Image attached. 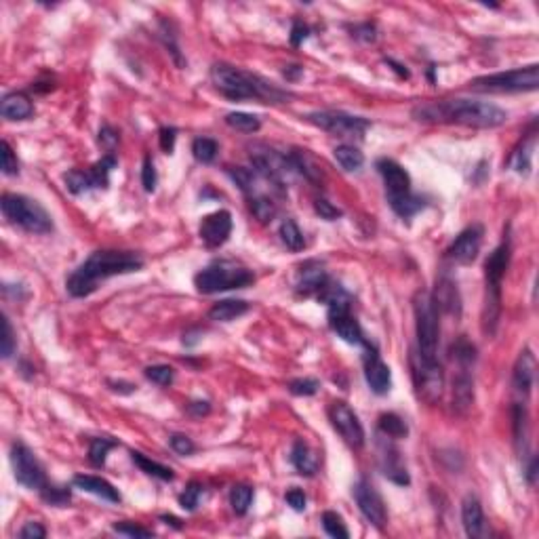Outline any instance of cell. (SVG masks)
I'll list each match as a JSON object with an SVG mask.
<instances>
[{"mask_svg": "<svg viewBox=\"0 0 539 539\" xmlns=\"http://www.w3.org/2000/svg\"><path fill=\"white\" fill-rule=\"evenodd\" d=\"M255 280L253 272L236 262L230 260H219L209 264L194 276V284L200 293L213 295L219 291H230V289H243Z\"/></svg>", "mask_w": 539, "mask_h": 539, "instance_id": "cell-5", "label": "cell"}, {"mask_svg": "<svg viewBox=\"0 0 539 539\" xmlns=\"http://www.w3.org/2000/svg\"><path fill=\"white\" fill-rule=\"evenodd\" d=\"M74 487L87 491V493H93L106 502H112V504H119L121 502V493L119 489H114L112 483H108L106 478H99V476H91V474H78L74 476Z\"/></svg>", "mask_w": 539, "mask_h": 539, "instance_id": "cell-24", "label": "cell"}, {"mask_svg": "<svg viewBox=\"0 0 539 539\" xmlns=\"http://www.w3.org/2000/svg\"><path fill=\"white\" fill-rule=\"evenodd\" d=\"M413 314H415L417 350H419L421 356L436 361L438 339H440V325H438V310H436L434 299L428 291L419 289L413 295Z\"/></svg>", "mask_w": 539, "mask_h": 539, "instance_id": "cell-6", "label": "cell"}, {"mask_svg": "<svg viewBox=\"0 0 539 539\" xmlns=\"http://www.w3.org/2000/svg\"><path fill=\"white\" fill-rule=\"evenodd\" d=\"M451 356H453V361L459 363V367H466V369H468V367L474 363V358H476V348H474L468 339L459 337L457 344H453Z\"/></svg>", "mask_w": 539, "mask_h": 539, "instance_id": "cell-41", "label": "cell"}, {"mask_svg": "<svg viewBox=\"0 0 539 539\" xmlns=\"http://www.w3.org/2000/svg\"><path fill=\"white\" fill-rule=\"evenodd\" d=\"M329 327L333 329V333L344 339L346 344L352 346H365V333L361 322L352 316V312H337V314H329Z\"/></svg>", "mask_w": 539, "mask_h": 539, "instance_id": "cell-19", "label": "cell"}, {"mask_svg": "<svg viewBox=\"0 0 539 539\" xmlns=\"http://www.w3.org/2000/svg\"><path fill=\"white\" fill-rule=\"evenodd\" d=\"M377 171H380L382 177H384L388 200H390V198H401V196L411 194V177H408V173L404 171L396 160L382 158V160L377 162Z\"/></svg>", "mask_w": 539, "mask_h": 539, "instance_id": "cell-17", "label": "cell"}, {"mask_svg": "<svg viewBox=\"0 0 539 539\" xmlns=\"http://www.w3.org/2000/svg\"><path fill=\"white\" fill-rule=\"evenodd\" d=\"M472 403H474V380L468 373V369L461 367V371L453 380V408L464 415L468 413Z\"/></svg>", "mask_w": 539, "mask_h": 539, "instance_id": "cell-27", "label": "cell"}, {"mask_svg": "<svg viewBox=\"0 0 539 539\" xmlns=\"http://www.w3.org/2000/svg\"><path fill=\"white\" fill-rule=\"evenodd\" d=\"M21 539H42L47 538V529L40 523H25L23 529L19 531Z\"/></svg>", "mask_w": 539, "mask_h": 539, "instance_id": "cell-55", "label": "cell"}, {"mask_svg": "<svg viewBox=\"0 0 539 539\" xmlns=\"http://www.w3.org/2000/svg\"><path fill=\"white\" fill-rule=\"evenodd\" d=\"M333 158H335L337 164H339L344 171H348V173H354V171H358V169L365 164L363 152H361L358 147H354V145H348V143L337 145V147L333 150Z\"/></svg>", "mask_w": 539, "mask_h": 539, "instance_id": "cell-29", "label": "cell"}, {"mask_svg": "<svg viewBox=\"0 0 539 539\" xmlns=\"http://www.w3.org/2000/svg\"><path fill=\"white\" fill-rule=\"evenodd\" d=\"M388 202H390L392 211H394L399 217H403V219H411L413 215H417V213L425 207L423 198L415 196L413 192L406 194V196H401V198H390Z\"/></svg>", "mask_w": 539, "mask_h": 539, "instance_id": "cell-32", "label": "cell"}, {"mask_svg": "<svg viewBox=\"0 0 539 539\" xmlns=\"http://www.w3.org/2000/svg\"><path fill=\"white\" fill-rule=\"evenodd\" d=\"M531 150H533V137L529 139V143H523V147L514 154L512 162H514V169L519 173H527L529 166H531Z\"/></svg>", "mask_w": 539, "mask_h": 539, "instance_id": "cell-49", "label": "cell"}, {"mask_svg": "<svg viewBox=\"0 0 539 539\" xmlns=\"http://www.w3.org/2000/svg\"><path fill=\"white\" fill-rule=\"evenodd\" d=\"M408 363L417 396L428 404L438 403L444 392V373L438 361L421 356L419 350H411Z\"/></svg>", "mask_w": 539, "mask_h": 539, "instance_id": "cell-9", "label": "cell"}, {"mask_svg": "<svg viewBox=\"0 0 539 539\" xmlns=\"http://www.w3.org/2000/svg\"><path fill=\"white\" fill-rule=\"evenodd\" d=\"M211 83L230 99H260L262 104H282L289 99V93L276 85L230 63H215L211 68Z\"/></svg>", "mask_w": 539, "mask_h": 539, "instance_id": "cell-3", "label": "cell"}, {"mask_svg": "<svg viewBox=\"0 0 539 539\" xmlns=\"http://www.w3.org/2000/svg\"><path fill=\"white\" fill-rule=\"evenodd\" d=\"M15 352V333L11 327V320L4 316L2 318V344H0V354L2 358H11Z\"/></svg>", "mask_w": 539, "mask_h": 539, "instance_id": "cell-46", "label": "cell"}, {"mask_svg": "<svg viewBox=\"0 0 539 539\" xmlns=\"http://www.w3.org/2000/svg\"><path fill=\"white\" fill-rule=\"evenodd\" d=\"M198 234H200V241L211 249L226 245L230 234H232V215H230V211H215V213L207 215L200 222Z\"/></svg>", "mask_w": 539, "mask_h": 539, "instance_id": "cell-16", "label": "cell"}, {"mask_svg": "<svg viewBox=\"0 0 539 539\" xmlns=\"http://www.w3.org/2000/svg\"><path fill=\"white\" fill-rule=\"evenodd\" d=\"M249 205H251L253 215H255L262 224H268V222H272V217L276 215V205L272 202V198H268V196L253 194Z\"/></svg>", "mask_w": 539, "mask_h": 539, "instance_id": "cell-40", "label": "cell"}, {"mask_svg": "<svg viewBox=\"0 0 539 539\" xmlns=\"http://www.w3.org/2000/svg\"><path fill=\"white\" fill-rule=\"evenodd\" d=\"M535 371H538V363L535 356L531 352V348H525L514 365V373H512V386L519 394L529 396L535 384Z\"/></svg>", "mask_w": 539, "mask_h": 539, "instance_id": "cell-18", "label": "cell"}, {"mask_svg": "<svg viewBox=\"0 0 539 539\" xmlns=\"http://www.w3.org/2000/svg\"><path fill=\"white\" fill-rule=\"evenodd\" d=\"M301 72H303V70H301L299 66H295V70H289V72H284V74H286L289 78H297V76H299Z\"/></svg>", "mask_w": 539, "mask_h": 539, "instance_id": "cell-63", "label": "cell"}, {"mask_svg": "<svg viewBox=\"0 0 539 539\" xmlns=\"http://www.w3.org/2000/svg\"><path fill=\"white\" fill-rule=\"evenodd\" d=\"M291 464L301 476H314L318 472V455L312 451V447L303 440L297 438L291 447Z\"/></svg>", "mask_w": 539, "mask_h": 539, "instance_id": "cell-25", "label": "cell"}, {"mask_svg": "<svg viewBox=\"0 0 539 539\" xmlns=\"http://www.w3.org/2000/svg\"><path fill=\"white\" fill-rule=\"evenodd\" d=\"M510 266V243H502L485 264V305H483V333L495 335L502 314V280Z\"/></svg>", "mask_w": 539, "mask_h": 539, "instance_id": "cell-4", "label": "cell"}, {"mask_svg": "<svg viewBox=\"0 0 539 539\" xmlns=\"http://www.w3.org/2000/svg\"><path fill=\"white\" fill-rule=\"evenodd\" d=\"M0 114L6 121H28L34 114V106L23 93H8L0 102Z\"/></svg>", "mask_w": 539, "mask_h": 539, "instance_id": "cell-26", "label": "cell"}, {"mask_svg": "<svg viewBox=\"0 0 539 539\" xmlns=\"http://www.w3.org/2000/svg\"><path fill=\"white\" fill-rule=\"evenodd\" d=\"M352 493H354V499H356V504H358L361 514H363L373 527L384 529L386 523H388V512H386L384 499H382V495L377 493V489H375L369 480L361 478V480L354 485Z\"/></svg>", "mask_w": 539, "mask_h": 539, "instance_id": "cell-12", "label": "cell"}, {"mask_svg": "<svg viewBox=\"0 0 539 539\" xmlns=\"http://www.w3.org/2000/svg\"><path fill=\"white\" fill-rule=\"evenodd\" d=\"M280 241L286 245V249L291 251H301L305 247V241H303V234L299 230V226L293 222V219H284L280 224Z\"/></svg>", "mask_w": 539, "mask_h": 539, "instance_id": "cell-35", "label": "cell"}, {"mask_svg": "<svg viewBox=\"0 0 539 539\" xmlns=\"http://www.w3.org/2000/svg\"><path fill=\"white\" fill-rule=\"evenodd\" d=\"M322 529L327 531V535H331V538L335 539L350 538V531L346 529L344 519H341L337 512H331V510H327V512L322 514Z\"/></svg>", "mask_w": 539, "mask_h": 539, "instance_id": "cell-39", "label": "cell"}, {"mask_svg": "<svg viewBox=\"0 0 539 539\" xmlns=\"http://www.w3.org/2000/svg\"><path fill=\"white\" fill-rule=\"evenodd\" d=\"M217 152H219V145H217V141L215 139H211V137H196L194 139V143H192V154H194V158L198 160V162H213L215 160V156H217Z\"/></svg>", "mask_w": 539, "mask_h": 539, "instance_id": "cell-36", "label": "cell"}, {"mask_svg": "<svg viewBox=\"0 0 539 539\" xmlns=\"http://www.w3.org/2000/svg\"><path fill=\"white\" fill-rule=\"evenodd\" d=\"M169 444L175 453L179 455H192L196 451V444L192 442V438H188L186 434H171Z\"/></svg>", "mask_w": 539, "mask_h": 539, "instance_id": "cell-50", "label": "cell"}, {"mask_svg": "<svg viewBox=\"0 0 539 539\" xmlns=\"http://www.w3.org/2000/svg\"><path fill=\"white\" fill-rule=\"evenodd\" d=\"M525 476H527V483H529V485H535V476H538V457H531Z\"/></svg>", "mask_w": 539, "mask_h": 539, "instance_id": "cell-61", "label": "cell"}, {"mask_svg": "<svg viewBox=\"0 0 539 539\" xmlns=\"http://www.w3.org/2000/svg\"><path fill=\"white\" fill-rule=\"evenodd\" d=\"M175 139H177V131H175L173 127H162V129H160V147H162L166 154H173Z\"/></svg>", "mask_w": 539, "mask_h": 539, "instance_id": "cell-57", "label": "cell"}, {"mask_svg": "<svg viewBox=\"0 0 539 539\" xmlns=\"http://www.w3.org/2000/svg\"><path fill=\"white\" fill-rule=\"evenodd\" d=\"M329 280L327 272L322 270L320 264L310 262L305 266H301L297 274V293L308 297V295H318V291L325 286V282Z\"/></svg>", "mask_w": 539, "mask_h": 539, "instance_id": "cell-23", "label": "cell"}, {"mask_svg": "<svg viewBox=\"0 0 539 539\" xmlns=\"http://www.w3.org/2000/svg\"><path fill=\"white\" fill-rule=\"evenodd\" d=\"M116 442L114 440H108V438H93L91 440V447H89V459L93 466H104L106 464V457L110 453V449H114Z\"/></svg>", "mask_w": 539, "mask_h": 539, "instance_id": "cell-42", "label": "cell"}, {"mask_svg": "<svg viewBox=\"0 0 539 539\" xmlns=\"http://www.w3.org/2000/svg\"><path fill=\"white\" fill-rule=\"evenodd\" d=\"M320 384L312 377H303V380H293L289 384V392L295 396H314L318 392Z\"/></svg>", "mask_w": 539, "mask_h": 539, "instance_id": "cell-45", "label": "cell"}, {"mask_svg": "<svg viewBox=\"0 0 539 539\" xmlns=\"http://www.w3.org/2000/svg\"><path fill=\"white\" fill-rule=\"evenodd\" d=\"M40 493H42V499L49 502L51 506H66V504L70 502V491H68V489H61V487L47 485Z\"/></svg>", "mask_w": 539, "mask_h": 539, "instance_id": "cell-47", "label": "cell"}, {"mask_svg": "<svg viewBox=\"0 0 539 539\" xmlns=\"http://www.w3.org/2000/svg\"><path fill=\"white\" fill-rule=\"evenodd\" d=\"M483 236H485V230L483 226L474 224L470 228H466L453 243L451 247L447 249V258L459 266H470L478 253H480V247H483Z\"/></svg>", "mask_w": 539, "mask_h": 539, "instance_id": "cell-15", "label": "cell"}, {"mask_svg": "<svg viewBox=\"0 0 539 539\" xmlns=\"http://www.w3.org/2000/svg\"><path fill=\"white\" fill-rule=\"evenodd\" d=\"M202 493H205V487H202L200 483L192 480V483L186 487V491L179 495V506H181L186 512H194L196 506H198V502H200V497H202Z\"/></svg>", "mask_w": 539, "mask_h": 539, "instance_id": "cell-43", "label": "cell"}, {"mask_svg": "<svg viewBox=\"0 0 539 539\" xmlns=\"http://www.w3.org/2000/svg\"><path fill=\"white\" fill-rule=\"evenodd\" d=\"M209 411H211V404L207 403V401H194V403L188 404V413L194 415V417H202Z\"/></svg>", "mask_w": 539, "mask_h": 539, "instance_id": "cell-59", "label": "cell"}, {"mask_svg": "<svg viewBox=\"0 0 539 539\" xmlns=\"http://www.w3.org/2000/svg\"><path fill=\"white\" fill-rule=\"evenodd\" d=\"M143 268V258L131 253V251H95L91 258L74 270L66 282V289L72 297H87L93 291H97L99 282L121 276V274H131Z\"/></svg>", "mask_w": 539, "mask_h": 539, "instance_id": "cell-2", "label": "cell"}, {"mask_svg": "<svg viewBox=\"0 0 539 539\" xmlns=\"http://www.w3.org/2000/svg\"><path fill=\"white\" fill-rule=\"evenodd\" d=\"M160 521H164V525H171V527H175V529H181V525H179V521H177L175 516H160Z\"/></svg>", "mask_w": 539, "mask_h": 539, "instance_id": "cell-62", "label": "cell"}, {"mask_svg": "<svg viewBox=\"0 0 539 539\" xmlns=\"http://www.w3.org/2000/svg\"><path fill=\"white\" fill-rule=\"evenodd\" d=\"M145 377H147L152 384L164 388V386H171V384H173L175 371H173V367H169V365H152V367L145 369Z\"/></svg>", "mask_w": 539, "mask_h": 539, "instance_id": "cell-44", "label": "cell"}, {"mask_svg": "<svg viewBox=\"0 0 539 539\" xmlns=\"http://www.w3.org/2000/svg\"><path fill=\"white\" fill-rule=\"evenodd\" d=\"M329 417L333 428L339 432V436L352 447V449H361L365 444V428L358 421L356 413L346 403H333L329 408Z\"/></svg>", "mask_w": 539, "mask_h": 539, "instance_id": "cell-13", "label": "cell"}, {"mask_svg": "<svg viewBox=\"0 0 539 539\" xmlns=\"http://www.w3.org/2000/svg\"><path fill=\"white\" fill-rule=\"evenodd\" d=\"M314 211L320 215V219H327V222H333V219H337V217H341V211L337 209V207H333L329 200H325V198H316L314 200Z\"/></svg>", "mask_w": 539, "mask_h": 539, "instance_id": "cell-52", "label": "cell"}, {"mask_svg": "<svg viewBox=\"0 0 539 539\" xmlns=\"http://www.w3.org/2000/svg\"><path fill=\"white\" fill-rule=\"evenodd\" d=\"M538 85L539 66L531 63L527 68H516V70L474 78L470 83V89L478 93H523V91H535Z\"/></svg>", "mask_w": 539, "mask_h": 539, "instance_id": "cell-8", "label": "cell"}, {"mask_svg": "<svg viewBox=\"0 0 539 539\" xmlns=\"http://www.w3.org/2000/svg\"><path fill=\"white\" fill-rule=\"evenodd\" d=\"M363 365H365V380L371 388L373 394L384 396L390 392L392 386V373L390 367L382 361L380 352L375 346H371L369 341H365V356H363Z\"/></svg>", "mask_w": 539, "mask_h": 539, "instance_id": "cell-14", "label": "cell"}, {"mask_svg": "<svg viewBox=\"0 0 539 539\" xmlns=\"http://www.w3.org/2000/svg\"><path fill=\"white\" fill-rule=\"evenodd\" d=\"M156 181H158V175H156L154 162H152L150 156H145L143 169H141V183H143V190H145V192H154V190H156Z\"/></svg>", "mask_w": 539, "mask_h": 539, "instance_id": "cell-51", "label": "cell"}, {"mask_svg": "<svg viewBox=\"0 0 539 539\" xmlns=\"http://www.w3.org/2000/svg\"><path fill=\"white\" fill-rule=\"evenodd\" d=\"M63 181H66V188H68L72 194H85V192H89V190H95L89 171L72 169L70 173H66Z\"/></svg>", "mask_w": 539, "mask_h": 539, "instance_id": "cell-37", "label": "cell"}, {"mask_svg": "<svg viewBox=\"0 0 539 539\" xmlns=\"http://www.w3.org/2000/svg\"><path fill=\"white\" fill-rule=\"evenodd\" d=\"M226 125L232 127L234 131L241 133H258L262 127V121L255 114H247V112H230L226 116Z\"/></svg>", "mask_w": 539, "mask_h": 539, "instance_id": "cell-34", "label": "cell"}, {"mask_svg": "<svg viewBox=\"0 0 539 539\" xmlns=\"http://www.w3.org/2000/svg\"><path fill=\"white\" fill-rule=\"evenodd\" d=\"M99 143H102V147L108 150V154H112L114 147L119 145V133L112 127H102L99 129Z\"/></svg>", "mask_w": 539, "mask_h": 539, "instance_id": "cell-54", "label": "cell"}, {"mask_svg": "<svg viewBox=\"0 0 539 539\" xmlns=\"http://www.w3.org/2000/svg\"><path fill=\"white\" fill-rule=\"evenodd\" d=\"M308 123H312L314 127H318L327 133L346 137V139H363V135L371 127V123L363 116H352V114L335 112V110L312 112V114H308Z\"/></svg>", "mask_w": 539, "mask_h": 539, "instance_id": "cell-10", "label": "cell"}, {"mask_svg": "<svg viewBox=\"0 0 539 539\" xmlns=\"http://www.w3.org/2000/svg\"><path fill=\"white\" fill-rule=\"evenodd\" d=\"M0 150H2V173L8 175V177L17 175L19 173V162H17V156H15L13 147L8 145V141H2Z\"/></svg>", "mask_w": 539, "mask_h": 539, "instance_id": "cell-48", "label": "cell"}, {"mask_svg": "<svg viewBox=\"0 0 539 539\" xmlns=\"http://www.w3.org/2000/svg\"><path fill=\"white\" fill-rule=\"evenodd\" d=\"M131 457H133L135 464L141 468V472H145L147 476H154V478L164 480V483H171V480L175 478V474H173L171 468H166V466H162V464H158V461H152L150 457H145V455L139 453V451H131Z\"/></svg>", "mask_w": 539, "mask_h": 539, "instance_id": "cell-30", "label": "cell"}, {"mask_svg": "<svg viewBox=\"0 0 539 539\" xmlns=\"http://www.w3.org/2000/svg\"><path fill=\"white\" fill-rule=\"evenodd\" d=\"M461 523L468 538H480L485 531V512L476 495H466L461 504Z\"/></svg>", "mask_w": 539, "mask_h": 539, "instance_id": "cell-22", "label": "cell"}, {"mask_svg": "<svg viewBox=\"0 0 539 539\" xmlns=\"http://www.w3.org/2000/svg\"><path fill=\"white\" fill-rule=\"evenodd\" d=\"M251 502H253V489H251V487H247V485H236V487H232V491H230V506H232V510H234L238 516L247 514Z\"/></svg>", "mask_w": 539, "mask_h": 539, "instance_id": "cell-38", "label": "cell"}, {"mask_svg": "<svg viewBox=\"0 0 539 539\" xmlns=\"http://www.w3.org/2000/svg\"><path fill=\"white\" fill-rule=\"evenodd\" d=\"M114 166H116L114 154L104 156L99 162H95V164L91 166L89 175H91V181H93V188H95V190H106V188H108V183H110V173L114 171Z\"/></svg>", "mask_w": 539, "mask_h": 539, "instance_id": "cell-31", "label": "cell"}, {"mask_svg": "<svg viewBox=\"0 0 539 539\" xmlns=\"http://www.w3.org/2000/svg\"><path fill=\"white\" fill-rule=\"evenodd\" d=\"M356 38H363V40H367V42H373L375 40V28L371 25V23H365V25H358L356 28Z\"/></svg>", "mask_w": 539, "mask_h": 539, "instance_id": "cell-60", "label": "cell"}, {"mask_svg": "<svg viewBox=\"0 0 539 539\" xmlns=\"http://www.w3.org/2000/svg\"><path fill=\"white\" fill-rule=\"evenodd\" d=\"M114 531L121 533V535H129V538H152L154 533L145 527H139L135 523H116L114 525Z\"/></svg>", "mask_w": 539, "mask_h": 539, "instance_id": "cell-53", "label": "cell"}, {"mask_svg": "<svg viewBox=\"0 0 539 539\" xmlns=\"http://www.w3.org/2000/svg\"><path fill=\"white\" fill-rule=\"evenodd\" d=\"M310 36V28L301 21H295L293 23V30H291V44L293 47H299L305 38Z\"/></svg>", "mask_w": 539, "mask_h": 539, "instance_id": "cell-58", "label": "cell"}, {"mask_svg": "<svg viewBox=\"0 0 539 539\" xmlns=\"http://www.w3.org/2000/svg\"><path fill=\"white\" fill-rule=\"evenodd\" d=\"M249 308L251 305L243 299H224V301H217L209 310V318L215 322H230V320H236L238 316L247 314Z\"/></svg>", "mask_w": 539, "mask_h": 539, "instance_id": "cell-28", "label": "cell"}, {"mask_svg": "<svg viewBox=\"0 0 539 539\" xmlns=\"http://www.w3.org/2000/svg\"><path fill=\"white\" fill-rule=\"evenodd\" d=\"M11 466H13V476L19 485H23L30 491H42L49 483L44 476V470L36 455L21 442H15L11 449Z\"/></svg>", "mask_w": 539, "mask_h": 539, "instance_id": "cell-11", "label": "cell"}, {"mask_svg": "<svg viewBox=\"0 0 539 539\" xmlns=\"http://www.w3.org/2000/svg\"><path fill=\"white\" fill-rule=\"evenodd\" d=\"M413 116L421 123H453L474 129H495L508 121L506 110L489 102L472 99H449L430 102L413 110Z\"/></svg>", "mask_w": 539, "mask_h": 539, "instance_id": "cell-1", "label": "cell"}, {"mask_svg": "<svg viewBox=\"0 0 539 539\" xmlns=\"http://www.w3.org/2000/svg\"><path fill=\"white\" fill-rule=\"evenodd\" d=\"M432 299H434L436 310H442L451 316H459V312H461L459 291H457V284L449 276H440L436 280V293Z\"/></svg>", "mask_w": 539, "mask_h": 539, "instance_id": "cell-20", "label": "cell"}, {"mask_svg": "<svg viewBox=\"0 0 539 539\" xmlns=\"http://www.w3.org/2000/svg\"><path fill=\"white\" fill-rule=\"evenodd\" d=\"M380 432L386 438L399 440V438H404L408 434V428H406L403 417H399L396 413H384L380 417Z\"/></svg>", "mask_w": 539, "mask_h": 539, "instance_id": "cell-33", "label": "cell"}, {"mask_svg": "<svg viewBox=\"0 0 539 539\" xmlns=\"http://www.w3.org/2000/svg\"><path fill=\"white\" fill-rule=\"evenodd\" d=\"M4 217L32 234H49L53 230L51 215L32 198L21 194H4L0 200Z\"/></svg>", "mask_w": 539, "mask_h": 539, "instance_id": "cell-7", "label": "cell"}, {"mask_svg": "<svg viewBox=\"0 0 539 539\" xmlns=\"http://www.w3.org/2000/svg\"><path fill=\"white\" fill-rule=\"evenodd\" d=\"M284 499H286V504H289L295 512H303V510H305V495H303V491L291 489V491H286Z\"/></svg>", "mask_w": 539, "mask_h": 539, "instance_id": "cell-56", "label": "cell"}, {"mask_svg": "<svg viewBox=\"0 0 539 539\" xmlns=\"http://www.w3.org/2000/svg\"><path fill=\"white\" fill-rule=\"evenodd\" d=\"M380 453H382V457H380V461H382V472L392 480V483H396V485H408L411 483V478H408V472H406V468L403 466V461H401V455H399V451L390 444V442H386V440H380Z\"/></svg>", "mask_w": 539, "mask_h": 539, "instance_id": "cell-21", "label": "cell"}]
</instances>
